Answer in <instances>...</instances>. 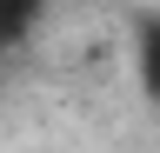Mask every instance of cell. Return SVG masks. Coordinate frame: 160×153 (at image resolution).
<instances>
[{
  "label": "cell",
  "instance_id": "2",
  "mask_svg": "<svg viewBox=\"0 0 160 153\" xmlns=\"http://www.w3.org/2000/svg\"><path fill=\"white\" fill-rule=\"evenodd\" d=\"M40 13H47V0H0V53L27 40L40 27Z\"/></svg>",
  "mask_w": 160,
  "mask_h": 153
},
{
  "label": "cell",
  "instance_id": "1",
  "mask_svg": "<svg viewBox=\"0 0 160 153\" xmlns=\"http://www.w3.org/2000/svg\"><path fill=\"white\" fill-rule=\"evenodd\" d=\"M133 73H140V93L160 107V13H147L133 27Z\"/></svg>",
  "mask_w": 160,
  "mask_h": 153
}]
</instances>
